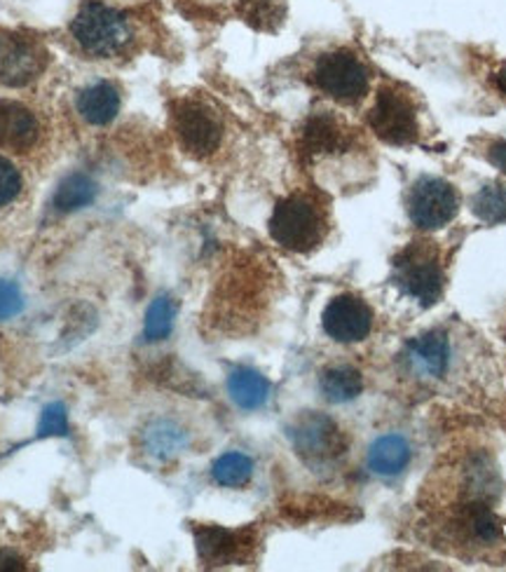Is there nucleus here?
I'll list each match as a JSON object with an SVG mask.
<instances>
[{"instance_id":"4be33fe9","label":"nucleus","mask_w":506,"mask_h":572,"mask_svg":"<svg viewBox=\"0 0 506 572\" xmlns=\"http://www.w3.org/2000/svg\"><path fill=\"white\" fill-rule=\"evenodd\" d=\"M472 212L487 226L506 224V183L491 181L472 197Z\"/></svg>"},{"instance_id":"cd10ccee","label":"nucleus","mask_w":506,"mask_h":572,"mask_svg":"<svg viewBox=\"0 0 506 572\" xmlns=\"http://www.w3.org/2000/svg\"><path fill=\"white\" fill-rule=\"evenodd\" d=\"M487 160H491V164H495L502 174H506V141L504 139L491 141V145H487Z\"/></svg>"},{"instance_id":"ddd939ff","label":"nucleus","mask_w":506,"mask_h":572,"mask_svg":"<svg viewBox=\"0 0 506 572\" xmlns=\"http://www.w3.org/2000/svg\"><path fill=\"white\" fill-rule=\"evenodd\" d=\"M354 143L352 129L333 116L331 110H316L312 114L300 132V149L308 158H329L337 153H347Z\"/></svg>"},{"instance_id":"7ed1b4c3","label":"nucleus","mask_w":506,"mask_h":572,"mask_svg":"<svg viewBox=\"0 0 506 572\" xmlns=\"http://www.w3.org/2000/svg\"><path fill=\"white\" fill-rule=\"evenodd\" d=\"M394 284L422 307L437 305L445 289V270L431 242H410L394 258Z\"/></svg>"},{"instance_id":"1a4fd4ad","label":"nucleus","mask_w":506,"mask_h":572,"mask_svg":"<svg viewBox=\"0 0 506 572\" xmlns=\"http://www.w3.org/2000/svg\"><path fill=\"white\" fill-rule=\"evenodd\" d=\"M47 68L45 47L19 33L0 35V85L24 87Z\"/></svg>"},{"instance_id":"423d86ee","label":"nucleus","mask_w":506,"mask_h":572,"mask_svg":"<svg viewBox=\"0 0 506 572\" xmlns=\"http://www.w3.org/2000/svg\"><path fill=\"white\" fill-rule=\"evenodd\" d=\"M370 132L389 145H410L420 139L416 101L403 89L385 85L368 110Z\"/></svg>"},{"instance_id":"20e7f679","label":"nucleus","mask_w":506,"mask_h":572,"mask_svg":"<svg viewBox=\"0 0 506 572\" xmlns=\"http://www.w3.org/2000/svg\"><path fill=\"white\" fill-rule=\"evenodd\" d=\"M312 83L337 104H359L370 89V71L352 50H333L322 54L312 68Z\"/></svg>"},{"instance_id":"bb28decb","label":"nucleus","mask_w":506,"mask_h":572,"mask_svg":"<svg viewBox=\"0 0 506 572\" xmlns=\"http://www.w3.org/2000/svg\"><path fill=\"white\" fill-rule=\"evenodd\" d=\"M24 310V293L17 282L0 280V322L17 317Z\"/></svg>"},{"instance_id":"393cba45","label":"nucleus","mask_w":506,"mask_h":572,"mask_svg":"<svg viewBox=\"0 0 506 572\" xmlns=\"http://www.w3.org/2000/svg\"><path fill=\"white\" fill-rule=\"evenodd\" d=\"M68 413H66V406L54 401L47 403L41 420H37V439H47V436H68Z\"/></svg>"},{"instance_id":"6ab92c4d","label":"nucleus","mask_w":506,"mask_h":572,"mask_svg":"<svg viewBox=\"0 0 506 572\" xmlns=\"http://www.w3.org/2000/svg\"><path fill=\"white\" fill-rule=\"evenodd\" d=\"M319 392L329 403H349L364 392V376L349 364L329 366L319 376Z\"/></svg>"},{"instance_id":"a878e982","label":"nucleus","mask_w":506,"mask_h":572,"mask_svg":"<svg viewBox=\"0 0 506 572\" xmlns=\"http://www.w3.org/2000/svg\"><path fill=\"white\" fill-rule=\"evenodd\" d=\"M19 193H22V174L8 158L0 155V207L14 202Z\"/></svg>"},{"instance_id":"4468645a","label":"nucleus","mask_w":506,"mask_h":572,"mask_svg":"<svg viewBox=\"0 0 506 572\" xmlns=\"http://www.w3.org/2000/svg\"><path fill=\"white\" fill-rule=\"evenodd\" d=\"M412 463V446L403 434H383L368 446L366 465L380 478H397Z\"/></svg>"},{"instance_id":"6e6552de","label":"nucleus","mask_w":506,"mask_h":572,"mask_svg":"<svg viewBox=\"0 0 506 572\" xmlns=\"http://www.w3.org/2000/svg\"><path fill=\"white\" fill-rule=\"evenodd\" d=\"M174 132L193 158H209L223 143V120L200 99H183L174 106Z\"/></svg>"},{"instance_id":"c756f323","label":"nucleus","mask_w":506,"mask_h":572,"mask_svg":"<svg viewBox=\"0 0 506 572\" xmlns=\"http://www.w3.org/2000/svg\"><path fill=\"white\" fill-rule=\"evenodd\" d=\"M495 83H497V89L502 91V95H506V64H504V66L497 71Z\"/></svg>"},{"instance_id":"b1692460","label":"nucleus","mask_w":506,"mask_h":572,"mask_svg":"<svg viewBox=\"0 0 506 572\" xmlns=\"http://www.w3.org/2000/svg\"><path fill=\"white\" fill-rule=\"evenodd\" d=\"M239 14L260 31H274L284 20V10L274 0H239Z\"/></svg>"},{"instance_id":"2eb2a0df","label":"nucleus","mask_w":506,"mask_h":572,"mask_svg":"<svg viewBox=\"0 0 506 572\" xmlns=\"http://www.w3.org/2000/svg\"><path fill=\"white\" fill-rule=\"evenodd\" d=\"M37 127L35 116L31 110L17 101H0V145L6 149L26 151L37 141Z\"/></svg>"},{"instance_id":"c85d7f7f","label":"nucleus","mask_w":506,"mask_h":572,"mask_svg":"<svg viewBox=\"0 0 506 572\" xmlns=\"http://www.w3.org/2000/svg\"><path fill=\"white\" fill-rule=\"evenodd\" d=\"M24 559L17 557L14 551L8 549H0V572H8V570H24Z\"/></svg>"},{"instance_id":"f03ea898","label":"nucleus","mask_w":506,"mask_h":572,"mask_svg":"<svg viewBox=\"0 0 506 572\" xmlns=\"http://www.w3.org/2000/svg\"><path fill=\"white\" fill-rule=\"evenodd\" d=\"M71 33L80 50L94 60L118 57L134 41V26L127 20V14L99 3V0H87L78 10L71 22Z\"/></svg>"},{"instance_id":"f3484780","label":"nucleus","mask_w":506,"mask_h":572,"mask_svg":"<svg viewBox=\"0 0 506 572\" xmlns=\"http://www.w3.org/2000/svg\"><path fill=\"white\" fill-rule=\"evenodd\" d=\"M270 380L254 371V368L239 366L228 376V395L241 411H258L270 401Z\"/></svg>"},{"instance_id":"dca6fc26","label":"nucleus","mask_w":506,"mask_h":572,"mask_svg":"<svg viewBox=\"0 0 506 572\" xmlns=\"http://www.w3.org/2000/svg\"><path fill=\"white\" fill-rule=\"evenodd\" d=\"M187 444H191V434H187L185 428H181L176 420L169 418L153 420L143 432L146 453L160 460V463L179 457L187 449Z\"/></svg>"},{"instance_id":"39448f33","label":"nucleus","mask_w":506,"mask_h":572,"mask_svg":"<svg viewBox=\"0 0 506 572\" xmlns=\"http://www.w3.org/2000/svg\"><path fill=\"white\" fill-rule=\"evenodd\" d=\"M298 457L310 467H326L341 460L347 451V439L337 422L326 413H300L287 430Z\"/></svg>"},{"instance_id":"aec40b11","label":"nucleus","mask_w":506,"mask_h":572,"mask_svg":"<svg viewBox=\"0 0 506 572\" xmlns=\"http://www.w3.org/2000/svg\"><path fill=\"white\" fill-rule=\"evenodd\" d=\"M97 195H99V186L94 183V179H89L83 172H73L60 183V186H56L54 197H52V207L60 214L80 212V209L89 207L91 202L97 199Z\"/></svg>"},{"instance_id":"9b49d317","label":"nucleus","mask_w":506,"mask_h":572,"mask_svg":"<svg viewBox=\"0 0 506 572\" xmlns=\"http://www.w3.org/2000/svg\"><path fill=\"white\" fill-rule=\"evenodd\" d=\"M450 357H453L450 338L441 328L424 331V334L408 341L401 353L406 374L420 382L441 380L450 368Z\"/></svg>"},{"instance_id":"412c9836","label":"nucleus","mask_w":506,"mask_h":572,"mask_svg":"<svg viewBox=\"0 0 506 572\" xmlns=\"http://www.w3.org/2000/svg\"><path fill=\"white\" fill-rule=\"evenodd\" d=\"M254 470L256 465L251 455L230 451L216 457V463L212 465V478L223 488H241L251 482Z\"/></svg>"},{"instance_id":"a211bd4d","label":"nucleus","mask_w":506,"mask_h":572,"mask_svg":"<svg viewBox=\"0 0 506 572\" xmlns=\"http://www.w3.org/2000/svg\"><path fill=\"white\" fill-rule=\"evenodd\" d=\"M78 114L94 127L112 122L120 114V91L106 80L85 87L78 97Z\"/></svg>"},{"instance_id":"9d476101","label":"nucleus","mask_w":506,"mask_h":572,"mask_svg":"<svg viewBox=\"0 0 506 572\" xmlns=\"http://www.w3.org/2000/svg\"><path fill=\"white\" fill-rule=\"evenodd\" d=\"M373 322L370 305L352 293H341V296L331 299L322 315L324 334L341 345L366 341L373 331Z\"/></svg>"},{"instance_id":"f8f14e48","label":"nucleus","mask_w":506,"mask_h":572,"mask_svg":"<svg viewBox=\"0 0 506 572\" xmlns=\"http://www.w3.org/2000/svg\"><path fill=\"white\" fill-rule=\"evenodd\" d=\"M195 544L204 565H233L251 557L256 547V532L251 528L230 530L223 526H197Z\"/></svg>"},{"instance_id":"0eeeda50","label":"nucleus","mask_w":506,"mask_h":572,"mask_svg":"<svg viewBox=\"0 0 506 572\" xmlns=\"http://www.w3.org/2000/svg\"><path fill=\"white\" fill-rule=\"evenodd\" d=\"M408 216L412 226L434 233L455 220L460 212V193L441 176H420L408 191Z\"/></svg>"},{"instance_id":"f257e3e1","label":"nucleus","mask_w":506,"mask_h":572,"mask_svg":"<svg viewBox=\"0 0 506 572\" xmlns=\"http://www.w3.org/2000/svg\"><path fill=\"white\" fill-rule=\"evenodd\" d=\"M329 230L326 212L305 193H293L277 202L270 216V237L293 253H310L324 242Z\"/></svg>"},{"instance_id":"5701e85b","label":"nucleus","mask_w":506,"mask_h":572,"mask_svg":"<svg viewBox=\"0 0 506 572\" xmlns=\"http://www.w3.org/2000/svg\"><path fill=\"white\" fill-rule=\"evenodd\" d=\"M176 322V303L169 296H158L148 305L146 322H143V338L148 343H160L169 338Z\"/></svg>"}]
</instances>
